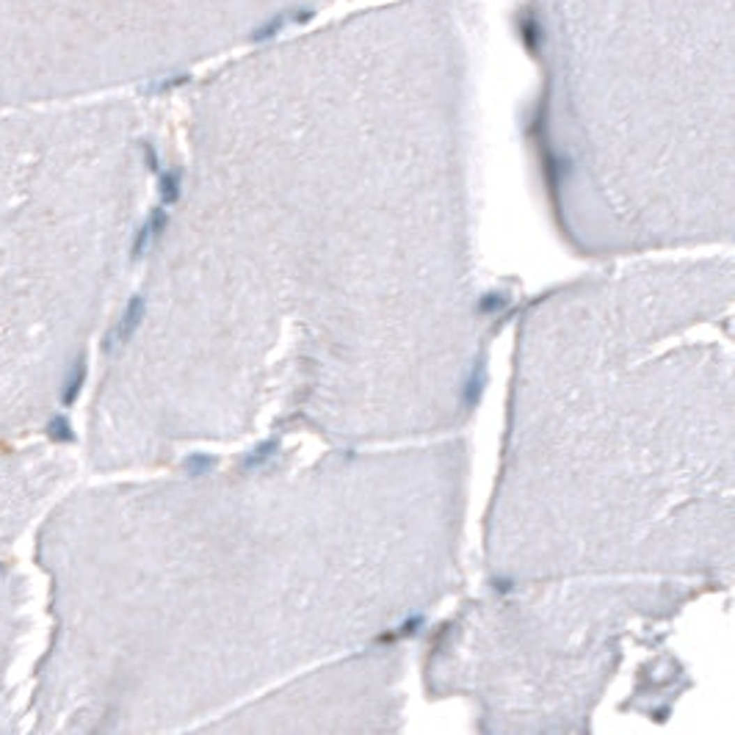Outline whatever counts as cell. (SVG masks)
Segmentation results:
<instances>
[{"instance_id": "cell-1", "label": "cell", "mask_w": 735, "mask_h": 735, "mask_svg": "<svg viewBox=\"0 0 735 735\" xmlns=\"http://www.w3.org/2000/svg\"><path fill=\"white\" fill-rule=\"evenodd\" d=\"M142 318H144V298L142 296H133L130 304H128V310H125V315H122V321H119V326H116V332H114V340H119V343L128 340L139 329Z\"/></svg>"}, {"instance_id": "cell-2", "label": "cell", "mask_w": 735, "mask_h": 735, "mask_svg": "<svg viewBox=\"0 0 735 735\" xmlns=\"http://www.w3.org/2000/svg\"><path fill=\"white\" fill-rule=\"evenodd\" d=\"M163 227H166V213H163V208H158V211L149 216L147 224L142 227V232H139V238H136V243H133V257H142V255H144V249L149 246V241H152L155 235H160Z\"/></svg>"}, {"instance_id": "cell-3", "label": "cell", "mask_w": 735, "mask_h": 735, "mask_svg": "<svg viewBox=\"0 0 735 735\" xmlns=\"http://www.w3.org/2000/svg\"><path fill=\"white\" fill-rule=\"evenodd\" d=\"M83 381H86V360H83V357H77L73 376L67 379V387H64V393H61V401H64V407L75 404V398H77V393H80Z\"/></svg>"}, {"instance_id": "cell-4", "label": "cell", "mask_w": 735, "mask_h": 735, "mask_svg": "<svg viewBox=\"0 0 735 735\" xmlns=\"http://www.w3.org/2000/svg\"><path fill=\"white\" fill-rule=\"evenodd\" d=\"M484 384H487V373H484V365L478 363L476 365V370L470 373V379H467V387H464V404H478V398H481V393H484Z\"/></svg>"}, {"instance_id": "cell-5", "label": "cell", "mask_w": 735, "mask_h": 735, "mask_svg": "<svg viewBox=\"0 0 735 735\" xmlns=\"http://www.w3.org/2000/svg\"><path fill=\"white\" fill-rule=\"evenodd\" d=\"M180 199V172H166L160 174V202L174 205Z\"/></svg>"}, {"instance_id": "cell-6", "label": "cell", "mask_w": 735, "mask_h": 735, "mask_svg": "<svg viewBox=\"0 0 735 735\" xmlns=\"http://www.w3.org/2000/svg\"><path fill=\"white\" fill-rule=\"evenodd\" d=\"M47 437L50 440H56V442H73L75 440V432H73V426H70V420L67 418H53L50 423H47Z\"/></svg>"}, {"instance_id": "cell-7", "label": "cell", "mask_w": 735, "mask_h": 735, "mask_svg": "<svg viewBox=\"0 0 735 735\" xmlns=\"http://www.w3.org/2000/svg\"><path fill=\"white\" fill-rule=\"evenodd\" d=\"M208 467H213V459H211V456L197 453V456H188V459H185V470H188L191 476H202V473H208Z\"/></svg>"}, {"instance_id": "cell-8", "label": "cell", "mask_w": 735, "mask_h": 735, "mask_svg": "<svg viewBox=\"0 0 735 735\" xmlns=\"http://www.w3.org/2000/svg\"><path fill=\"white\" fill-rule=\"evenodd\" d=\"M271 450H274V442H263V445L255 450V456H249V462H246V464H249V467H257V464H260L266 456H271Z\"/></svg>"}, {"instance_id": "cell-9", "label": "cell", "mask_w": 735, "mask_h": 735, "mask_svg": "<svg viewBox=\"0 0 735 735\" xmlns=\"http://www.w3.org/2000/svg\"><path fill=\"white\" fill-rule=\"evenodd\" d=\"M501 307H506V296H487L484 301H481V312H490V310H501Z\"/></svg>"}]
</instances>
